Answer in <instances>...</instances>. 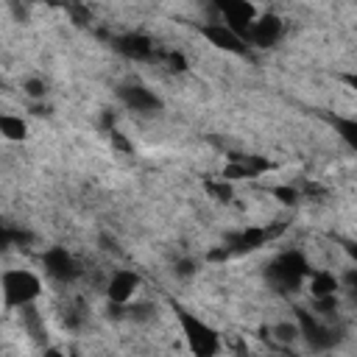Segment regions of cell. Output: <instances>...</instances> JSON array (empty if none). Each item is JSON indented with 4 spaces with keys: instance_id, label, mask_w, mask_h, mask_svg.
<instances>
[{
    "instance_id": "cell-1",
    "label": "cell",
    "mask_w": 357,
    "mask_h": 357,
    "mask_svg": "<svg viewBox=\"0 0 357 357\" xmlns=\"http://www.w3.org/2000/svg\"><path fill=\"white\" fill-rule=\"evenodd\" d=\"M310 273H312V268H310L307 257L301 251L290 248V251H282L279 257L271 259L265 279L276 293H296V290H301V284L307 282Z\"/></svg>"
},
{
    "instance_id": "cell-2",
    "label": "cell",
    "mask_w": 357,
    "mask_h": 357,
    "mask_svg": "<svg viewBox=\"0 0 357 357\" xmlns=\"http://www.w3.org/2000/svg\"><path fill=\"white\" fill-rule=\"evenodd\" d=\"M173 312H176V321L181 326V335H184L192 357H218L220 354V335L204 318H198L195 312H190L178 304H173Z\"/></svg>"
},
{
    "instance_id": "cell-3",
    "label": "cell",
    "mask_w": 357,
    "mask_h": 357,
    "mask_svg": "<svg viewBox=\"0 0 357 357\" xmlns=\"http://www.w3.org/2000/svg\"><path fill=\"white\" fill-rule=\"evenodd\" d=\"M0 293L8 310H25L42 296V279L28 268H8L0 276Z\"/></svg>"
},
{
    "instance_id": "cell-4",
    "label": "cell",
    "mask_w": 357,
    "mask_h": 357,
    "mask_svg": "<svg viewBox=\"0 0 357 357\" xmlns=\"http://www.w3.org/2000/svg\"><path fill=\"white\" fill-rule=\"evenodd\" d=\"M296 326H298V337L307 343V349H312L315 354H326L340 343V329L318 315H312L304 307H296Z\"/></svg>"
},
{
    "instance_id": "cell-5",
    "label": "cell",
    "mask_w": 357,
    "mask_h": 357,
    "mask_svg": "<svg viewBox=\"0 0 357 357\" xmlns=\"http://www.w3.org/2000/svg\"><path fill=\"white\" fill-rule=\"evenodd\" d=\"M282 231H284L282 223H279V226H268V229H262V226H245V229L229 231L220 248L226 251V257H231V254H251V251L262 248L268 240H273V237L282 234Z\"/></svg>"
},
{
    "instance_id": "cell-6",
    "label": "cell",
    "mask_w": 357,
    "mask_h": 357,
    "mask_svg": "<svg viewBox=\"0 0 357 357\" xmlns=\"http://www.w3.org/2000/svg\"><path fill=\"white\" fill-rule=\"evenodd\" d=\"M42 268H45V273L50 276V279H56V282H75L81 273H84V268H81V262L75 259V254H70L64 245H53V248H47L45 254H42Z\"/></svg>"
},
{
    "instance_id": "cell-7",
    "label": "cell",
    "mask_w": 357,
    "mask_h": 357,
    "mask_svg": "<svg viewBox=\"0 0 357 357\" xmlns=\"http://www.w3.org/2000/svg\"><path fill=\"white\" fill-rule=\"evenodd\" d=\"M218 11L223 14L220 22L245 42V33H248L251 22L257 20V8L251 3H245V0H220L218 3Z\"/></svg>"
},
{
    "instance_id": "cell-8",
    "label": "cell",
    "mask_w": 357,
    "mask_h": 357,
    "mask_svg": "<svg viewBox=\"0 0 357 357\" xmlns=\"http://www.w3.org/2000/svg\"><path fill=\"white\" fill-rule=\"evenodd\" d=\"M284 33V22L282 17L276 14H257V20L251 22L248 33H245V45H254V47H273Z\"/></svg>"
},
{
    "instance_id": "cell-9",
    "label": "cell",
    "mask_w": 357,
    "mask_h": 357,
    "mask_svg": "<svg viewBox=\"0 0 357 357\" xmlns=\"http://www.w3.org/2000/svg\"><path fill=\"white\" fill-rule=\"evenodd\" d=\"M117 98L123 100L126 109L139 112V114H151V112H159L162 109V98L153 89L142 86V84H123L117 89Z\"/></svg>"
},
{
    "instance_id": "cell-10",
    "label": "cell",
    "mask_w": 357,
    "mask_h": 357,
    "mask_svg": "<svg viewBox=\"0 0 357 357\" xmlns=\"http://www.w3.org/2000/svg\"><path fill=\"white\" fill-rule=\"evenodd\" d=\"M139 284H142L139 273L123 268V271H114V273H112V279H109V284H106V296H109V301H112L114 307H126L128 301H134Z\"/></svg>"
},
{
    "instance_id": "cell-11",
    "label": "cell",
    "mask_w": 357,
    "mask_h": 357,
    "mask_svg": "<svg viewBox=\"0 0 357 357\" xmlns=\"http://www.w3.org/2000/svg\"><path fill=\"white\" fill-rule=\"evenodd\" d=\"M112 45H114V50H117L120 56L134 59V61H148V59H153V53H156L153 39L145 36V33H139V31H128V33H123V36H114Z\"/></svg>"
},
{
    "instance_id": "cell-12",
    "label": "cell",
    "mask_w": 357,
    "mask_h": 357,
    "mask_svg": "<svg viewBox=\"0 0 357 357\" xmlns=\"http://www.w3.org/2000/svg\"><path fill=\"white\" fill-rule=\"evenodd\" d=\"M201 36H204L209 45L226 50V53H234V56L248 53V45H245L237 33H231L220 20H218V22H206V25H201Z\"/></svg>"
},
{
    "instance_id": "cell-13",
    "label": "cell",
    "mask_w": 357,
    "mask_h": 357,
    "mask_svg": "<svg viewBox=\"0 0 357 357\" xmlns=\"http://www.w3.org/2000/svg\"><path fill=\"white\" fill-rule=\"evenodd\" d=\"M307 290H310L312 301L315 298H329V296L340 293V279L335 273H329V271H312L307 276Z\"/></svg>"
},
{
    "instance_id": "cell-14",
    "label": "cell",
    "mask_w": 357,
    "mask_h": 357,
    "mask_svg": "<svg viewBox=\"0 0 357 357\" xmlns=\"http://www.w3.org/2000/svg\"><path fill=\"white\" fill-rule=\"evenodd\" d=\"M0 134L11 142H22L28 137V123L17 114H0Z\"/></svg>"
},
{
    "instance_id": "cell-15",
    "label": "cell",
    "mask_w": 357,
    "mask_h": 357,
    "mask_svg": "<svg viewBox=\"0 0 357 357\" xmlns=\"http://www.w3.org/2000/svg\"><path fill=\"white\" fill-rule=\"evenodd\" d=\"M271 335H273V340H279L282 346H290V343L298 340V326H296V321H279V324L271 326Z\"/></svg>"
},
{
    "instance_id": "cell-16",
    "label": "cell",
    "mask_w": 357,
    "mask_h": 357,
    "mask_svg": "<svg viewBox=\"0 0 357 357\" xmlns=\"http://www.w3.org/2000/svg\"><path fill=\"white\" fill-rule=\"evenodd\" d=\"M335 128H337V134L346 139L349 148L357 145V123H354L351 117H335Z\"/></svg>"
},
{
    "instance_id": "cell-17",
    "label": "cell",
    "mask_w": 357,
    "mask_h": 357,
    "mask_svg": "<svg viewBox=\"0 0 357 357\" xmlns=\"http://www.w3.org/2000/svg\"><path fill=\"white\" fill-rule=\"evenodd\" d=\"M206 192H209L215 201H229V198H231V184L223 181V178H209V181H206Z\"/></svg>"
},
{
    "instance_id": "cell-18",
    "label": "cell",
    "mask_w": 357,
    "mask_h": 357,
    "mask_svg": "<svg viewBox=\"0 0 357 357\" xmlns=\"http://www.w3.org/2000/svg\"><path fill=\"white\" fill-rule=\"evenodd\" d=\"M271 195H273L279 204H287V206H293V204L298 201V190L290 187V184H279V187H273Z\"/></svg>"
},
{
    "instance_id": "cell-19",
    "label": "cell",
    "mask_w": 357,
    "mask_h": 357,
    "mask_svg": "<svg viewBox=\"0 0 357 357\" xmlns=\"http://www.w3.org/2000/svg\"><path fill=\"white\" fill-rule=\"evenodd\" d=\"M22 89H25V95H28V98H45V92H47V86H45V81H42V78H28Z\"/></svg>"
},
{
    "instance_id": "cell-20",
    "label": "cell",
    "mask_w": 357,
    "mask_h": 357,
    "mask_svg": "<svg viewBox=\"0 0 357 357\" xmlns=\"http://www.w3.org/2000/svg\"><path fill=\"white\" fill-rule=\"evenodd\" d=\"M14 234H17V229H14V226L0 223V251H3V248H8V245H14Z\"/></svg>"
},
{
    "instance_id": "cell-21",
    "label": "cell",
    "mask_w": 357,
    "mask_h": 357,
    "mask_svg": "<svg viewBox=\"0 0 357 357\" xmlns=\"http://www.w3.org/2000/svg\"><path fill=\"white\" fill-rule=\"evenodd\" d=\"M165 61L170 64V70H184V56H181V53H176V50L165 53Z\"/></svg>"
},
{
    "instance_id": "cell-22",
    "label": "cell",
    "mask_w": 357,
    "mask_h": 357,
    "mask_svg": "<svg viewBox=\"0 0 357 357\" xmlns=\"http://www.w3.org/2000/svg\"><path fill=\"white\" fill-rule=\"evenodd\" d=\"M192 271H195V268H192V262H187V259H184V262H178V265H176V273H181V276H190V273H192Z\"/></svg>"
},
{
    "instance_id": "cell-23",
    "label": "cell",
    "mask_w": 357,
    "mask_h": 357,
    "mask_svg": "<svg viewBox=\"0 0 357 357\" xmlns=\"http://www.w3.org/2000/svg\"><path fill=\"white\" fill-rule=\"evenodd\" d=\"M45 357H64V351L56 349V346H47V349H45Z\"/></svg>"
},
{
    "instance_id": "cell-24",
    "label": "cell",
    "mask_w": 357,
    "mask_h": 357,
    "mask_svg": "<svg viewBox=\"0 0 357 357\" xmlns=\"http://www.w3.org/2000/svg\"><path fill=\"white\" fill-rule=\"evenodd\" d=\"M3 86H6V81H3V78H0V89H3Z\"/></svg>"
}]
</instances>
